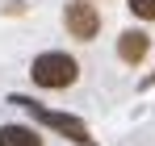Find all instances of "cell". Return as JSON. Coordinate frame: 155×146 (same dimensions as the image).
<instances>
[{
    "label": "cell",
    "instance_id": "52a82bcc",
    "mask_svg": "<svg viewBox=\"0 0 155 146\" xmlns=\"http://www.w3.org/2000/svg\"><path fill=\"white\" fill-rule=\"evenodd\" d=\"M147 84H155V75H151V79H147Z\"/></svg>",
    "mask_w": 155,
    "mask_h": 146
},
{
    "label": "cell",
    "instance_id": "277c9868",
    "mask_svg": "<svg viewBox=\"0 0 155 146\" xmlns=\"http://www.w3.org/2000/svg\"><path fill=\"white\" fill-rule=\"evenodd\" d=\"M147 50H151V38H147L143 29H126V33L117 38V54H122V63H130V67H138V63L147 59Z\"/></svg>",
    "mask_w": 155,
    "mask_h": 146
},
{
    "label": "cell",
    "instance_id": "5b68a950",
    "mask_svg": "<svg viewBox=\"0 0 155 146\" xmlns=\"http://www.w3.org/2000/svg\"><path fill=\"white\" fill-rule=\"evenodd\" d=\"M0 146H42V134L29 125H0Z\"/></svg>",
    "mask_w": 155,
    "mask_h": 146
},
{
    "label": "cell",
    "instance_id": "8992f818",
    "mask_svg": "<svg viewBox=\"0 0 155 146\" xmlns=\"http://www.w3.org/2000/svg\"><path fill=\"white\" fill-rule=\"evenodd\" d=\"M130 13L143 21H155V0H130Z\"/></svg>",
    "mask_w": 155,
    "mask_h": 146
},
{
    "label": "cell",
    "instance_id": "7a4b0ae2",
    "mask_svg": "<svg viewBox=\"0 0 155 146\" xmlns=\"http://www.w3.org/2000/svg\"><path fill=\"white\" fill-rule=\"evenodd\" d=\"M13 104H21L34 121L51 125V129H59L63 138H71V142H88V125L80 121V117H67V113H54V109H46V104H38V100H25V96H13Z\"/></svg>",
    "mask_w": 155,
    "mask_h": 146
},
{
    "label": "cell",
    "instance_id": "3957f363",
    "mask_svg": "<svg viewBox=\"0 0 155 146\" xmlns=\"http://www.w3.org/2000/svg\"><path fill=\"white\" fill-rule=\"evenodd\" d=\"M63 25H67L71 38L92 42L97 29H101V13H97V4H88V0H67V8H63Z\"/></svg>",
    "mask_w": 155,
    "mask_h": 146
},
{
    "label": "cell",
    "instance_id": "6da1fadb",
    "mask_svg": "<svg viewBox=\"0 0 155 146\" xmlns=\"http://www.w3.org/2000/svg\"><path fill=\"white\" fill-rule=\"evenodd\" d=\"M29 75H34V84H38V88H67V84H76L80 63L71 59V54H63V50H46V54H38V59H34Z\"/></svg>",
    "mask_w": 155,
    "mask_h": 146
}]
</instances>
